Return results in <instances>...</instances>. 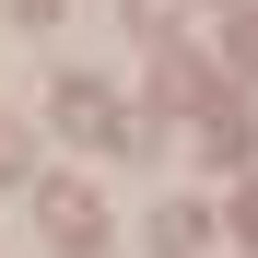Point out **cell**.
<instances>
[{"mask_svg":"<svg viewBox=\"0 0 258 258\" xmlns=\"http://www.w3.org/2000/svg\"><path fill=\"white\" fill-rule=\"evenodd\" d=\"M59 94H71V106H59V117H71V129H82V141H106V129H117V106H106V82H59Z\"/></svg>","mask_w":258,"mask_h":258,"instance_id":"cell-1","label":"cell"}]
</instances>
